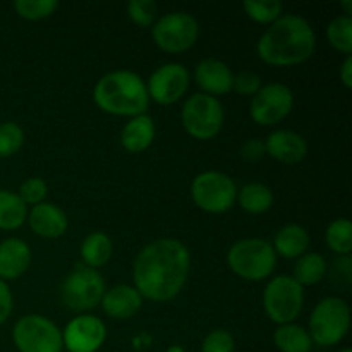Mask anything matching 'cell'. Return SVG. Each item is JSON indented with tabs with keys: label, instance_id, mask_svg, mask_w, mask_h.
Returning a JSON list of instances; mask_svg holds the SVG:
<instances>
[{
	"label": "cell",
	"instance_id": "obj_1",
	"mask_svg": "<svg viewBox=\"0 0 352 352\" xmlns=\"http://www.w3.org/2000/svg\"><path fill=\"white\" fill-rule=\"evenodd\" d=\"M191 272V253L179 239H157L138 253L133 267L134 287L143 299L168 302L181 294Z\"/></svg>",
	"mask_w": 352,
	"mask_h": 352
},
{
	"label": "cell",
	"instance_id": "obj_2",
	"mask_svg": "<svg viewBox=\"0 0 352 352\" xmlns=\"http://www.w3.org/2000/svg\"><path fill=\"white\" fill-rule=\"evenodd\" d=\"M316 50V34L308 19L298 14H282L265 30L256 54L274 67H292L308 62Z\"/></svg>",
	"mask_w": 352,
	"mask_h": 352
},
{
	"label": "cell",
	"instance_id": "obj_3",
	"mask_svg": "<svg viewBox=\"0 0 352 352\" xmlns=\"http://www.w3.org/2000/svg\"><path fill=\"white\" fill-rule=\"evenodd\" d=\"M93 100L102 112L129 119L143 116L150 107L146 82L140 74L127 69L102 76L93 88Z\"/></svg>",
	"mask_w": 352,
	"mask_h": 352
},
{
	"label": "cell",
	"instance_id": "obj_4",
	"mask_svg": "<svg viewBox=\"0 0 352 352\" xmlns=\"http://www.w3.org/2000/svg\"><path fill=\"white\" fill-rule=\"evenodd\" d=\"M227 265L232 274L243 280L260 282L274 274L277 267V254L268 241L248 237L229 248Z\"/></svg>",
	"mask_w": 352,
	"mask_h": 352
},
{
	"label": "cell",
	"instance_id": "obj_5",
	"mask_svg": "<svg viewBox=\"0 0 352 352\" xmlns=\"http://www.w3.org/2000/svg\"><path fill=\"white\" fill-rule=\"evenodd\" d=\"M351 327V309L344 299L330 296L313 308L308 333L313 344L333 347L346 339Z\"/></svg>",
	"mask_w": 352,
	"mask_h": 352
},
{
	"label": "cell",
	"instance_id": "obj_6",
	"mask_svg": "<svg viewBox=\"0 0 352 352\" xmlns=\"http://www.w3.org/2000/svg\"><path fill=\"white\" fill-rule=\"evenodd\" d=\"M226 113L219 98L195 93L182 105L181 122L186 133L198 141H210L222 131Z\"/></svg>",
	"mask_w": 352,
	"mask_h": 352
},
{
	"label": "cell",
	"instance_id": "obj_7",
	"mask_svg": "<svg viewBox=\"0 0 352 352\" xmlns=\"http://www.w3.org/2000/svg\"><path fill=\"white\" fill-rule=\"evenodd\" d=\"M305 308V287L291 275H277L263 291V309L277 325L294 323Z\"/></svg>",
	"mask_w": 352,
	"mask_h": 352
},
{
	"label": "cell",
	"instance_id": "obj_8",
	"mask_svg": "<svg viewBox=\"0 0 352 352\" xmlns=\"http://www.w3.org/2000/svg\"><path fill=\"white\" fill-rule=\"evenodd\" d=\"M151 38L165 54H182L198 41L199 23L195 16L184 10L164 14L151 26Z\"/></svg>",
	"mask_w": 352,
	"mask_h": 352
},
{
	"label": "cell",
	"instance_id": "obj_9",
	"mask_svg": "<svg viewBox=\"0 0 352 352\" xmlns=\"http://www.w3.org/2000/svg\"><path fill=\"white\" fill-rule=\"evenodd\" d=\"M191 198L199 210L212 215L229 212L237 198V186L230 175L206 170L196 175L191 184Z\"/></svg>",
	"mask_w": 352,
	"mask_h": 352
},
{
	"label": "cell",
	"instance_id": "obj_10",
	"mask_svg": "<svg viewBox=\"0 0 352 352\" xmlns=\"http://www.w3.org/2000/svg\"><path fill=\"white\" fill-rule=\"evenodd\" d=\"M105 294V278L98 270L78 267L64 278L60 285L62 302L76 313L96 308Z\"/></svg>",
	"mask_w": 352,
	"mask_h": 352
},
{
	"label": "cell",
	"instance_id": "obj_11",
	"mask_svg": "<svg viewBox=\"0 0 352 352\" xmlns=\"http://www.w3.org/2000/svg\"><path fill=\"white\" fill-rule=\"evenodd\" d=\"M14 346L19 352H62V330L43 315H26L12 329Z\"/></svg>",
	"mask_w": 352,
	"mask_h": 352
},
{
	"label": "cell",
	"instance_id": "obj_12",
	"mask_svg": "<svg viewBox=\"0 0 352 352\" xmlns=\"http://www.w3.org/2000/svg\"><path fill=\"white\" fill-rule=\"evenodd\" d=\"M294 109V93L284 82H268L253 96L250 116L258 126H275Z\"/></svg>",
	"mask_w": 352,
	"mask_h": 352
},
{
	"label": "cell",
	"instance_id": "obj_13",
	"mask_svg": "<svg viewBox=\"0 0 352 352\" xmlns=\"http://www.w3.org/2000/svg\"><path fill=\"white\" fill-rule=\"evenodd\" d=\"M189 82H191L189 71L179 62H168V64L160 65L151 72L146 82L150 102L153 100L165 107L174 105L188 93Z\"/></svg>",
	"mask_w": 352,
	"mask_h": 352
},
{
	"label": "cell",
	"instance_id": "obj_14",
	"mask_svg": "<svg viewBox=\"0 0 352 352\" xmlns=\"http://www.w3.org/2000/svg\"><path fill=\"white\" fill-rule=\"evenodd\" d=\"M107 327L93 315L74 316L62 332V342L69 352H96L105 344Z\"/></svg>",
	"mask_w": 352,
	"mask_h": 352
},
{
	"label": "cell",
	"instance_id": "obj_15",
	"mask_svg": "<svg viewBox=\"0 0 352 352\" xmlns=\"http://www.w3.org/2000/svg\"><path fill=\"white\" fill-rule=\"evenodd\" d=\"M195 81L201 93L217 98L232 91L234 72L223 60L203 58L195 67Z\"/></svg>",
	"mask_w": 352,
	"mask_h": 352
},
{
	"label": "cell",
	"instance_id": "obj_16",
	"mask_svg": "<svg viewBox=\"0 0 352 352\" xmlns=\"http://www.w3.org/2000/svg\"><path fill=\"white\" fill-rule=\"evenodd\" d=\"M28 226L43 239H58L67 232L69 220L64 210L55 203H40L28 210Z\"/></svg>",
	"mask_w": 352,
	"mask_h": 352
},
{
	"label": "cell",
	"instance_id": "obj_17",
	"mask_svg": "<svg viewBox=\"0 0 352 352\" xmlns=\"http://www.w3.org/2000/svg\"><path fill=\"white\" fill-rule=\"evenodd\" d=\"M265 151L274 160L285 165L299 164L308 155V143L299 133L291 129L274 131L265 140Z\"/></svg>",
	"mask_w": 352,
	"mask_h": 352
},
{
	"label": "cell",
	"instance_id": "obj_18",
	"mask_svg": "<svg viewBox=\"0 0 352 352\" xmlns=\"http://www.w3.org/2000/svg\"><path fill=\"white\" fill-rule=\"evenodd\" d=\"M100 305L110 318L129 320L140 313L141 306H143V296L138 292L134 285L119 284L105 291Z\"/></svg>",
	"mask_w": 352,
	"mask_h": 352
},
{
	"label": "cell",
	"instance_id": "obj_19",
	"mask_svg": "<svg viewBox=\"0 0 352 352\" xmlns=\"http://www.w3.org/2000/svg\"><path fill=\"white\" fill-rule=\"evenodd\" d=\"M33 253L26 241L9 237L0 243V280H16L30 268Z\"/></svg>",
	"mask_w": 352,
	"mask_h": 352
},
{
	"label": "cell",
	"instance_id": "obj_20",
	"mask_svg": "<svg viewBox=\"0 0 352 352\" xmlns=\"http://www.w3.org/2000/svg\"><path fill=\"white\" fill-rule=\"evenodd\" d=\"M157 136L155 120L148 113L133 117L120 131V144L129 153H143L153 144Z\"/></svg>",
	"mask_w": 352,
	"mask_h": 352
},
{
	"label": "cell",
	"instance_id": "obj_21",
	"mask_svg": "<svg viewBox=\"0 0 352 352\" xmlns=\"http://www.w3.org/2000/svg\"><path fill=\"white\" fill-rule=\"evenodd\" d=\"M309 239L308 230L298 223H287L274 237V251L277 256L287 258V260H298L305 253H308Z\"/></svg>",
	"mask_w": 352,
	"mask_h": 352
},
{
	"label": "cell",
	"instance_id": "obj_22",
	"mask_svg": "<svg viewBox=\"0 0 352 352\" xmlns=\"http://www.w3.org/2000/svg\"><path fill=\"white\" fill-rule=\"evenodd\" d=\"M79 253H81V260L82 263H85V267L98 270V268L105 267L110 261V258H112V239H110L105 232L96 230V232L88 234V236L82 239Z\"/></svg>",
	"mask_w": 352,
	"mask_h": 352
},
{
	"label": "cell",
	"instance_id": "obj_23",
	"mask_svg": "<svg viewBox=\"0 0 352 352\" xmlns=\"http://www.w3.org/2000/svg\"><path fill=\"white\" fill-rule=\"evenodd\" d=\"M236 201L251 215L267 213L274 206V191L263 182H248L237 189Z\"/></svg>",
	"mask_w": 352,
	"mask_h": 352
},
{
	"label": "cell",
	"instance_id": "obj_24",
	"mask_svg": "<svg viewBox=\"0 0 352 352\" xmlns=\"http://www.w3.org/2000/svg\"><path fill=\"white\" fill-rule=\"evenodd\" d=\"M274 342L280 352H309L313 347L308 329L298 323L278 325L274 333Z\"/></svg>",
	"mask_w": 352,
	"mask_h": 352
},
{
	"label": "cell",
	"instance_id": "obj_25",
	"mask_svg": "<svg viewBox=\"0 0 352 352\" xmlns=\"http://www.w3.org/2000/svg\"><path fill=\"white\" fill-rule=\"evenodd\" d=\"M28 219V206L17 192L0 189V230H17Z\"/></svg>",
	"mask_w": 352,
	"mask_h": 352
},
{
	"label": "cell",
	"instance_id": "obj_26",
	"mask_svg": "<svg viewBox=\"0 0 352 352\" xmlns=\"http://www.w3.org/2000/svg\"><path fill=\"white\" fill-rule=\"evenodd\" d=\"M327 261L320 253H305L298 258L292 270L291 277L298 282L301 287L306 285H316L325 278Z\"/></svg>",
	"mask_w": 352,
	"mask_h": 352
},
{
	"label": "cell",
	"instance_id": "obj_27",
	"mask_svg": "<svg viewBox=\"0 0 352 352\" xmlns=\"http://www.w3.org/2000/svg\"><path fill=\"white\" fill-rule=\"evenodd\" d=\"M327 246L339 256H349L352 251V223L347 219L330 222L325 232Z\"/></svg>",
	"mask_w": 352,
	"mask_h": 352
},
{
	"label": "cell",
	"instance_id": "obj_28",
	"mask_svg": "<svg viewBox=\"0 0 352 352\" xmlns=\"http://www.w3.org/2000/svg\"><path fill=\"white\" fill-rule=\"evenodd\" d=\"M327 38L330 47L337 52L347 55L352 54V17L337 16L327 26Z\"/></svg>",
	"mask_w": 352,
	"mask_h": 352
},
{
	"label": "cell",
	"instance_id": "obj_29",
	"mask_svg": "<svg viewBox=\"0 0 352 352\" xmlns=\"http://www.w3.org/2000/svg\"><path fill=\"white\" fill-rule=\"evenodd\" d=\"M243 10L251 21L268 26L284 14V7L278 0H244Z\"/></svg>",
	"mask_w": 352,
	"mask_h": 352
},
{
	"label": "cell",
	"instance_id": "obj_30",
	"mask_svg": "<svg viewBox=\"0 0 352 352\" xmlns=\"http://www.w3.org/2000/svg\"><path fill=\"white\" fill-rule=\"evenodd\" d=\"M60 3L57 0H16L14 9L17 16L26 21H41L54 16Z\"/></svg>",
	"mask_w": 352,
	"mask_h": 352
},
{
	"label": "cell",
	"instance_id": "obj_31",
	"mask_svg": "<svg viewBox=\"0 0 352 352\" xmlns=\"http://www.w3.org/2000/svg\"><path fill=\"white\" fill-rule=\"evenodd\" d=\"M24 144V131L19 124L7 120L0 124V158L16 155Z\"/></svg>",
	"mask_w": 352,
	"mask_h": 352
},
{
	"label": "cell",
	"instance_id": "obj_32",
	"mask_svg": "<svg viewBox=\"0 0 352 352\" xmlns=\"http://www.w3.org/2000/svg\"><path fill=\"white\" fill-rule=\"evenodd\" d=\"M127 16L141 28H151L158 19V6L153 0H131L127 3Z\"/></svg>",
	"mask_w": 352,
	"mask_h": 352
},
{
	"label": "cell",
	"instance_id": "obj_33",
	"mask_svg": "<svg viewBox=\"0 0 352 352\" xmlns=\"http://www.w3.org/2000/svg\"><path fill=\"white\" fill-rule=\"evenodd\" d=\"M47 192H48V186L47 182L43 181L41 177H30L21 184L19 188V198L23 199L24 205H30V206H36L40 203L45 201L47 198Z\"/></svg>",
	"mask_w": 352,
	"mask_h": 352
},
{
	"label": "cell",
	"instance_id": "obj_34",
	"mask_svg": "<svg viewBox=\"0 0 352 352\" xmlns=\"http://www.w3.org/2000/svg\"><path fill=\"white\" fill-rule=\"evenodd\" d=\"M236 340L230 332L223 329H215L203 339L201 352H234Z\"/></svg>",
	"mask_w": 352,
	"mask_h": 352
},
{
	"label": "cell",
	"instance_id": "obj_35",
	"mask_svg": "<svg viewBox=\"0 0 352 352\" xmlns=\"http://www.w3.org/2000/svg\"><path fill=\"white\" fill-rule=\"evenodd\" d=\"M261 78L253 71H239L234 74L232 91L243 96H254L261 89Z\"/></svg>",
	"mask_w": 352,
	"mask_h": 352
},
{
	"label": "cell",
	"instance_id": "obj_36",
	"mask_svg": "<svg viewBox=\"0 0 352 352\" xmlns=\"http://www.w3.org/2000/svg\"><path fill=\"white\" fill-rule=\"evenodd\" d=\"M265 155H267V151H265V141L256 140V138L248 140L246 143L241 146V157L248 162H258L261 160Z\"/></svg>",
	"mask_w": 352,
	"mask_h": 352
},
{
	"label": "cell",
	"instance_id": "obj_37",
	"mask_svg": "<svg viewBox=\"0 0 352 352\" xmlns=\"http://www.w3.org/2000/svg\"><path fill=\"white\" fill-rule=\"evenodd\" d=\"M12 308H14L12 292H10L7 282L0 280V325H3V323L9 320L10 313H12Z\"/></svg>",
	"mask_w": 352,
	"mask_h": 352
},
{
	"label": "cell",
	"instance_id": "obj_38",
	"mask_svg": "<svg viewBox=\"0 0 352 352\" xmlns=\"http://www.w3.org/2000/svg\"><path fill=\"white\" fill-rule=\"evenodd\" d=\"M340 81L347 89L352 88V55H347L346 60L340 65Z\"/></svg>",
	"mask_w": 352,
	"mask_h": 352
},
{
	"label": "cell",
	"instance_id": "obj_39",
	"mask_svg": "<svg viewBox=\"0 0 352 352\" xmlns=\"http://www.w3.org/2000/svg\"><path fill=\"white\" fill-rule=\"evenodd\" d=\"M342 7H344V16H349L351 17V14H352V0H344Z\"/></svg>",
	"mask_w": 352,
	"mask_h": 352
},
{
	"label": "cell",
	"instance_id": "obj_40",
	"mask_svg": "<svg viewBox=\"0 0 352 352\" xmlns=\"http://www.w3.org/2000/svg\"><path fill=\"white\" fill-rule=\"evenodd\" d=\"M167 352H184V349H182V347H179V346H174V347H170V349H168Z\"/></svg>",
	"mask_w": 352,
	"mask_h": 352
},
{
	"label": "cell",
	"instance_id": "obj_41",
	"mask_svg": "<svg viewBox=\"0 0 352 352\" xmlns=\"http://www.w3.org/2000/svg\"><path fill=\"white\" fill-rule=\"evenodd\" d=\"M339 352H352L349 347H346V349H342V351H339Z\"/></svg>",
	"mask_w": 352,
	"mask_h": 352
}]
</instances>
